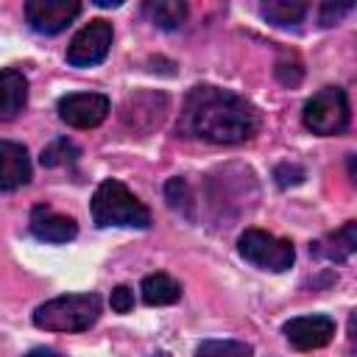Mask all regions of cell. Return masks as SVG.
I'll return each mask as SVG.
<instances>
[{"label":"cell","instance_id":"1","mask_svg":"<svg viewBox=\"0 0 357 357\" xmlns=\"http://www.w3.org/2000/svg\"><path fill=\"white\" fill-rule=\"evenodd\" d=\"M176 128L181 137L215 145H237L259 131V112L251 100L231 89L198 84L187 92Z\"/></svg>","mask_w":357,"mask_h":357},{"label":"cell","instance_id":"2","mask_svg":"<svg viewBox=\"0 0 357 357\" xmlns=\"http://www.w3.org/2000/svg\"><path fill=\"white\" fill-rule=\"evenodd\" d=\"M92 220L95 226H126V229H148L151 226V209L117 178H106L98 184L92 195Z\"/></svg>","mask_w":357,"mask_h":357},{"label":"cell","instance_id":"3","mask_svg":"<svg viewBox=\"0 0 357 357\" xmlns=\"http://www.w3.org/2000/svg\"><path fill=\"white\" fill-rule=\"evenodd\" d=\"M98 293H64L33 310V326L45 332H84L100 318Z\"/></svg>","mask_w":357,"mask_h":357},{"label":"cell","instance_id":"4","mask_svg":"<svg viewBox=\"0 0 357 357\" xmlns=\"http://www.w3.org/2000/svg\"><path fill=\"white\" fill-rule=\"evenodd\" d=\"M301 123L307 131L321 134V137H335L343 134L351 123V106L349 95L340 86H324L318 89L301 109Z\"/></svg>","mask_w":357,"mask_h":357},{"label":"cell","instance_id":"5","mask_svg":"<svg viewBox=\"0 0 357 357\" xmlns=\"http://www.w3.org/2000/svg\"><path fill=\"white\" fill-rule=\"evenodd\" d=\"M237 251L245 262H251L262 271H271V273H282L296 262L293 243L284 237H276L271 231H262V229H245L237 237Z\"/></svg>","mask_w":357,"mask_h":357},{"label":"cell","instance_id":"6","mask_svg":"<svg viewBox=\"0 0 357 357\" xmlns=\"http://www.w3.org/2000/svg\"><path fill=\"white\" fill-rule=\"evenodd\" d=\"M112 39H114V28L109 20H89V25H84L73 36V42L67 47V64L70 67L100 64L112 50Z\"/></svg>","mask_w":357,"mask_h":357},{"label":"cell","instance_id":"7","mask_svg":"<svg viewBox=\"0 0 357 357\" xmlns=\"http://www.w3.org/2000/svg\"><path fill=\"white\" fill-rule=\"evenodd\" d=\"M56 109H59V117L70 128H84L86 131V128H98L106 120L112 103L100 92H70V95L59 98Z\"/></svg>","mask_w":357,"mask_h":357},{"label":"cell","instance_id":"8","mask_svg":"<svg viewBox=\"0 0 357 357\" xmlns=\"http://www.w3.org/2000/svg\"><path fill=\"white\" fill-rule=\"evenodd\" d=\"M78 14H81V3L75 0H28L25 3L28 25L45 36L61 33Z\"/></svg>","mask_w":357,"mask_h":357},{"label":"cell","instance_id":"9","mask_svg":"<svg viewBox=\"0 0 357 357\" xmlns=\"http://www.w3.org/2000/svg\"><path fill=\"white\" fill-rule=\"evenodd\" d=\"M287 343L298 351H312L335 337V321L329 315H298L282 326Z\"/></svg>","mask_w":357,"mask_h":357},{"label":"cell","instance_id":"10","mask_svg":"<svg viewBox=\"0 0 357 357\" xmlns=\"http://www.w3.org/2000/svg\"><path fill=\"white\" fill-rule=\"evenodd\" d=\"M165 112H167V95H162V92H137L123 103L120 117L134 131H151L153 126L162 123Z\"/></svg>","mask_w":357,"mask_h":357},{"label":"cell","instance_id":"11","mask_svg":"<svg viewBox=\"0 0 357 357\" xmlns=\"http://www.w3.org/2000/svg\"><path fill=\"white\" fill-rule=\"evenodd\" d=\"M28 226H31V234H33L36 240H42V243H56V245L70 243V240H75V234H78V223H75L70 215H61V212H56V209H50V206H45V204H36V206L31 209Z\"/></svg>","mask_w":357,"mask_h":357},{"label":"cell","instance_id":"12","mask_svg":"<svg viewBox=\"0 0 357 357\" xmlns=\"http://www.w3.org/2000/svg\"><path fill=\"white\" fill-rule=\"evenodd\" d=\"M31 181V156L22 142L0 139V192L20 190Z\"/></svg>","mask_w":357,"mask_h":357},{"label":"cell","instance_id":"13","mask_svg":"<svg viewBox=\"0 0 357 357\" xmlns=\"http://www.w3.org/2000/svg\"><path fill=\"white\" fill-rule=\"evenodd\" d=\"M357 248V220H346L340 229L329 231L326 237L315 240L310 251L326 262H346Z\"/></svg>","mask_w":357,"mask_h":357},{"label":"cell","instance_id":"14","mask_svg":"<svg viewBox=\"0 0 357 357\" xmlns=\"http://www.w3.org/2000/svg\"><path fill=\"white\" fill-rule=\"evenodd\" d=\"M28 103V78L17 67L0 70V120H14Z\"/></svg>","mask_w":357,"mask_h":357},{"label":"cell","instance_id":"15","mask_svg":"<svg viewBox=\"0 0 357 357\" xmlns=\"http://www.w3.org/2000/svg\"><path fill=\"white\" fill-rule=\"evenodd\" d=\"M139 290H142V301L148 307H167L181 298V284L170 273H148L142 279Z\"/></svg>","mask_w":357,"mask_h":357},{"label":"cell","instance_id":"16","mask_svg":"<svg viewBox=\"0 0 357 357\" xmlns=\"http://www.w3.org/2000/svg\"><path fill=\"white\" fill-rule=\"evenodd\" d=\"M142 11H145V17H148L156 28H162V31H176V28L184 25L190 8H187V3H181V0H148V3L142 6Z\"/></svg>","mask_w":357,"mask_h":357},{"label":"cell","instance_id":"17","mask_svg":"<svg viewBox=\"0 0 357 357\" xmlns=\"http://www.w3.org/2000/svg\"><path fill=\"white\" fill-rule=\"evenodd\" d=\"M310 6L301 3V0H268L259 6V14L271 22V25H279V28H296L304 22Z\"/></svg>","mask_w":357,"mask_h":357},{"label":"cell","instance_id":"18","mask_svg":"<svg viewBox=\"0 0 357 357\" xmlns=\"http://www.w3.org/2000/svg\"><path fill=\"white\" fill-rule=\"evenodd\" d=\"M192 357H254V349L243 340H201Z\"/></svg>","mask_w":357,"mask_h":357},{"label":"cell","instance_id":"19","mask_svg":"<svg viewBox=\"0 0 357 357\" xmlns=\"http://www.w3.org/2000/svg\"><path fill=\"white\" fill-rule=\"evenodd\" d=\"M78 148L70 142V139H53L47 148H42V153H39V162H42V167H59V165H67V162H75L78 159Z\"/></svg>","mask_w":357,"mask_h":357},{"label":"cell","instance_id":"20","mask_svg":"<svg viewBox=\"0 0 357 357\" xmlns=\"http://www.w3.org/2000/svg\"><path fill=\"white\" fill-rule=\"evenodd\" d=\"M165 198H167V206L170 209H178V212H184V215H190V201H192V195H190V184H187V178H170L167 184H165Z\"/></svg>","mask_w":357,"mask_h":357},{"label":"cell","instance_id":"21","mask_svg":"<svg viewBox=\"0 0 357 357\" xmlns=\"http://www.w3.org/2000/svg\"><path fill=\"white\" fill-rule=\"evenodd\" d=\"M273 178H276L279 187H293V184H301L307 178V170L296 162H282V165H276Z\"/></svg>","mask_w":357,"mask_h":357},{"label":"cell","instance_id":"22","mask_svg":"<svg viewBox=\"0 0 357 357\" xmlns=\"http://www.w3.org/2000/svg\"><path fill=\"white\" fill-rule=\"evenodd\" d=\"M273 73H276L279 84H284V86H298L301 78H304V67L298 61H276Z\"/></svg>","mask_w":357,"mask_h":357},{"label":"cell","instance_id":"23","mask_svg":"<svg viewBox=\"0 0 357 357\" xmlns=\"http://www.w3.org/2000/svg\"><path fill=\"white\" fill-rule=\"evenodd\" d=\"M351 8H354L351 3H340V6H335V3H324L321 11H318V22H321L324 28H329V25L340 22V17H346Z\"/></svg>","mask_w":357,"mask_h":357},{"label":"cell","instance_id":"24","mask_svg":"<svg viewBox=\"0 0 357 357\" xmlns=\"http://www.w3.org/2000/svg\"><path fill=\"white\" fill-rule=\"evenodd\" d=\"M131 307H134V290L126 284H117L112 290V310L114 312H131Z\"/></svg>","mask_w":357,"mask_h":357},{"label":"cell","instance_id":"25","mask_svg":"<svg viewBox=\"0 0 357 357\" xmlns=\"http://www.w3.org/2000/svg\"><path fill=\"white\" fill-rule=\"evenodd\" d=\"M25 357H61L59 351H53V349H45V346H39V349H31Z\"/></svg>","mask_w":357,"mask_h":357},{"label":"cell","instance_id":"26","mask_svg":"<svg viewBox=\"0 0 357 357\" xmlns=\"http://www.w3.org/2000/svg\"><path fill=\"white\" fill-rule=\"evenodd\" d=\"M95 6H100V8H117V6H123V0H95Z\"/></svg>","mask_w":357,"mask_h":357},{"label":"cell","instance_id":"27","mask_svg":"<svg viewBox=\"0 0 357 357\" xmlns=\"http://www.w3.org/2000/svg\"><path fill=\"white\" fill-rule=\"evenodd\" d=\"M153 357H162V354H153Z\"/></svg>","mask_w":357,"mask_h":357}]
</instances>
